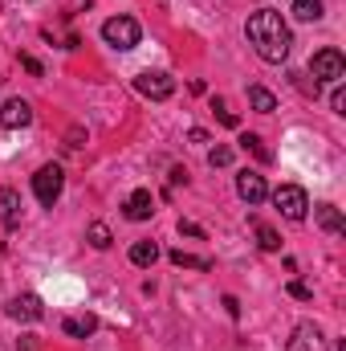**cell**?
<instances>
[{"label":"cell","instance_id":"24","mask_svg":"<svg viewBox=\"0 0 346 351\" xmlns=\"http://www.w3.org/2000/svg\"><path fill=\"white\" fill-rule=\"evenodd\" d=\"M330 106H334V114H346V90H343V82H334V94H330Z\"/></svg>","mask_w":346,"mask_h":351},{"label":"cell","instance_id":"23","mask_svg":"<svg viewBox=\"0 0 346 351\" xmlns=\"http://www.w3.org/2000/svg\"><path fill=\"white\" fill-rule=\"evenodd\" d=\"M208 164H212V168H228V164H232V147H212V152H208Z\"/></svg>","mask_w":346,"mask_h":351},{"label":"cell","instance_id":"12","mask_svg":"<svg viewBox=\"0 0 346 351\" xmlns=\"http://www.w3.org/2000/svg\"><path fill=\"white\" fill-rule=\"evenodd\" d=\"M314 217H318V225H322L326 233L346 237V217H343V208H334V204H318V208H314Z\"/></svg>","mask_w":346,"mask_h":351},{"label":"cell","instance_id":"11","mask_svg":"<svg viewBox=\"0 0 346 351\" xmlns=\"http://www.w3.org/2000/svg\"><path fill=\"white\" fill-rule=\"evenodd\" d=\"M289 351H326V339H322V331L314 323H302L293 331V339H289Z\"/></svg>","mask_w":346,"mask_h":351},{"label":"cell","instance_id":"30","mask_svg":"<svg viewBox=\"0 0 346 351\" xmlns=\"http://www.w3.org/2000/svg\"><path fill=\"white\" fill-rule=\"evenodd\" d=\"M21 351H37V339H33V335H25V339H21Z\"/></svg>","mask_w":346,"mask_h":351},{"label":"cell","instance_id":"22","mask_svg":"<svg viewBox=\"0 0 346 351\" xmlns=\"http://www.w3.org/2000/svg\"><path fill=\"white\" fill-rule=\"evenodd\" d=\"M212 110H216V119H220L224 127H241L237 110H228V102H224V98H212Z\"/></svg>","mask_w":346,"mask_h":351},{"label":"cell","instance_id":"1","mask_svg":"<svg viewBox=\"0 0 346 351\" xmlns=\"http://www.w3.org/2000/svg\"><path fill=\"white\" fill-rule=\"evenodd\" d=\"M245 37L253 41L257 58L269 62V66H281L289 58V49H293V33H289V25L281 21L277 8H257L249 16V25H245Z\"/></svg>","mask_w":346,"mask_h":351},{"label":"cell","instance_id":"5","mask_svg":"<svg viewBox=\"0 0 346 351\" xmlns=\"http://www.w3.org/2000/svg\"><path fill=\"white\" fill-rule=\"evenodd\" d=\"M310 70H314V82H343L346 78V58L338 49H318L314 62H310Z\"/></svg>","mask_w":346,"mask_h":351},{"label":"cell","instance_id":"10","mask_svg":"<svg viewBox=\"0 0 346 351\" xmlns=\"http://www.w3.org/2000/svg\"><path fill=\"white\" fill-rule=\"evenodd\" d=\"M122 213H127V221H151V213H155V196H151L147 188H139V192L127 196Z\"/></svg>","mask_w":346,"mask_h":351},{"label":"cell","instance_id":"4","mask_svg":"<svg viewBox=\"0 0 346 351\" xmlns=\"http://www.w3.org/2000/svg\"><path fill=\"white\" fill-rule=\"evenodd\" d=\"M62 188H66V172H62L57 164H45V168H37V176H33V192H37V200H41L45 208H53V204H57Z\"/></svg>","mask_w":346,"mask_h":351},{"label":"cell","instance_id":"21","mask_svg":"<svg viewBox=\"0 0 346 351\" xmlns=\"http://www.w3.org/2000/svg\"><path fill=\"white\" fill-rule=\"evenodd\" d=\"M241 147H245V152H253L261 164H269V160H273V156H269V147L261 143V135H241Z\"/></svg>","mask_w":346,"mask_h":351},{"label":"cell","instance_id":"14","mask_svg":"<svg viewBox=\"0 0 346 351\" xmlns=\"http://www.w3.org/2000/svg\"><path fill=\"white\" fill-rule=\"evenodd\" d=\"M62 327H66V335L86 339V335H94V331H98V319H94V315H78V319H66Z\"/></svg>","mask_w":346,"mask_h":351},{"label":"cell","instance_id":"26","mask_svg":"<svg viewBox=\"0 0 346 351\" xmlns=\"http://www.w3.org/2000/svg\"><path fill=\"white\" fill-rule=\"evenodd\" d=\"M179 233H183V237H200V241L208 237V233H204L200 225H191V221H179Z\"/></svg>","mask_w":346,"mask_h":351},{"label":"cell","instance_id":"18","mask_svg":"<svg viewBox=\"0 0 346 351\" xmlns=\"http://www.w3.org/2000/svg\"><path fill=\"white\" fill-rule=\"evenodd\" d=\"M257 245L265 254H277V250H281V237H277L273 225H257Z\"/></svg>","mask_w":346,"mask_h":351},{"label":"cell","instance_id":"20","mask_svg":"<svg viewBox=\"0 0 346 351\" xmlns=\"http://www.w3.org/2000/svg\"><path fill=\"white\" fill-rule=\"evenodd\" d=\"M90 245H94V250H110V241H114V237H110V229H106V225H102V221H94V225H90Z\"/></svg>","mask_w":346,"mask_h":351},{"label":"cell","instance_id":"16","mask_svg":"<svg viewBox=\"0 0 346 351\" xmlns=\"http://www.w3.org/2000/svg\"><path fill=\"white\" fill-rule=\"evenodd\" d=\"M168 258H172V265H183V269H200V274H208V269H212L208 258H196V254H183V250H172Z\"/></svg>","mask_w":346,"mask_h":351},{"label":"cell","instance_id":"25","mask_svg":"<svg viewBox=\"0 0 346 351\" xmlns=\"http://www.w3.org/2000/svg\"><path fill=\"white\" fill-rule=\"evenodd\" d=\"M289 294H293V298H302V302H310V298H314V290H310L306 282H289Z\"/></svg>","mask_w":346,"mask_h":351},{"label":"cell","instance_id":"8","mask_svg":"<svg viewBox=\"0 0 346 351\" xmlns=\"http://www.w3.org/2000/svg\"><path fill=\"white\" fill-rule=\"evenodd\" d=\"M237 196H241L249 208H253V204H261V200L269 196V184H265V176H261V172H249V168H245V172L237 176Z\"/></svg>","mask_w":346,"mask_h":351},{"label":"cell","instance_id":"13","mask_svg":"<svg viewBox=\"0 0 346 351\" xmlns=\"http://www.w3.org/2000/svg\"><path fill=\"white\" fill-rule=\"evenodd\" d=\"M131 262L143 265V269L155 265L159 262V245H155V241H135V245H131Z\"/></svg>","mask_w":346,"mask_h":351},{"label":"cell","instance_id":"6","mask_svg":"<svg viewBox=\"0 0 346 351\" xmlns=\"http://www.w3.org/2000/svg\"><path fill=\"white\" fill-rule=\"evenodd\" d=\"M135 90H139L143 98L163 102V98H172V94H175V78H172V74H163V70H143V74L135 78Z\"/></svg>","mask_w":346,"mask_h":351},{"label":"cell","instance_id":"27","mask_svg":"<svg viewBox=\"0 0 346 351\" xmlns=\"http://www.w3.org/2000/svg\"><path fill=\"white\" fill-rule=\"evenodd\" d=\"M21 66H25V70H29V74H37V78H41V74H45V70H41V62H37V58H29V53H25V58H21Z\"/></svg>","mask_w":346,"mask_h":351},{"label":"cell","instance_id":"3","mask_svg":"<svg viewBox=\"0 0 346 351\" xmlns=\"http://www.w3.org/2000/svg\"><path fill=\"white\" fill-rule=\"evenodd\" d=\"M273 204L281 208L285 221H306V213H310V196H306V188H297V184H281V188L273 192Z\"/></svg>","mask_w":346,"mask_h":351},{"label":"cell","instance_id":"9","mask_svg":"<svg viewBox=\"0 0 346 351\" xmlns=\"http://www.w3.org/2000/svg\"><path fill=\"white\" fill-rule=\"evenodd\" d=\"M41 315H45V306H41L37 294H16L8 302V319H16V323H37Z\"/></svg>","mask_w":346,"mask_h":351},{"label":"cell","instance_id":"7","mask_svg":"<svg viewBox=\"0 0 346 351\" xmlns=\"http://www.w3.org/2000/svg\"><path fill=\"white\" fill-rule=\"evenodd\" d=\"M33 123V106L25 102V98H8L4 106H0V127L4 131H21V127H29Z\"/></svg>","mask_w":346,"mask_h":351},{"label":"cell","instance_id":"15","mask_svg":"<svg viewBox=\"0 0 346 351\" xmlns=\"http://www.w3.org/2000/svg\"><path fill=\"white\" fill-rule=\"evenodd\" d=\"M16 208H21V200H16V192H8V188H0V221H4V225H16V221H21V213H16Z\"/></svg>","mask_w":346,"mask_h":351},{"label":"cell","instance_id":"28","mask_svg":"<svg viewBox=\"0 0 346 351\" xmlns=\"http://www.w3.org/2000/svg\"><path fill=\"white\" fill-rule=\"evenodd\" d=\"M224 311H228V315H232V319H241V302H237V298H232V294H224Z\"/></svg>","mask_w":346,"mask_h":351},{"label":"cell","instance_id":"2","mask_svg":"<svg viewBox=\"0 0 346 351\" xmlns=\"http://www.w3.org/2000/svg\"><path fill=\"white\" fill-rule=\"evenodd\" d=\"M102 37H106V45H114V49H135L139 37H143V29H139L135 16H110V21L102 25Z\"/></svg>","mask_w":346,"mask_h":351},{"label":"cell","instance_id":"29","mask_svg":"<svg viewBox=\"0 0 346 351\" xmlns=\"http://www.w3.org/2000/svg\"><path fill=\"white\" fill-rule=\"evenodd\" d=\"M187 139H191V143H208V131H200V127H191V131H187Z\"/></svg>","mask_w":346,"mask_h":351},{"label":"cell","instance_id":"19","mask_svg":"<svg viewBox=\"0 0 346 351\" xmlns=\"http://www.w3.org/2000/svg\"><path fill=\"white\" fill-rule=\"evenodd\" d=\"M293 16L297 21H318L322 16V0H293Z\"/></svg>","mask_w":346,"mask_h":351},{"label":"cell","instance_id":"17","mask_svg":"<svg viewBox=\"0 0 346 351\" xmlns=\"http://www.w3.org/2000/svg\"><path fill=\"white\" fill-rule=\"evenodd\" d=\"M249 102H253V110H261V114L277 110V98H273L265 86H249Z\"/></svg>","mask_w":346,"mask_h":351}]
</instances>
